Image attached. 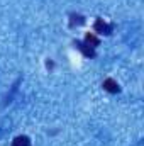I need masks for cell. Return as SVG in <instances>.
I'll return each instance as SVG.
<instances>
[{"instance_id": "6da1fadb", "label": "cell", "mask_w": 144, "mask_h": 146, "mask_svg": "<svg viewBox=\"0 0 144 146\" xmlns=\"http://www.w3.org/2000/svg\"><path fill=\"white\" fill-rule=\"evenodd\" d=\"M93 29H95L97 33H102V34H110V33H112V26L107 24L104 19H97L95 24H93Z\"/></svg>"}, {"instance_id": "7a4b0ae2", "label": "cell", "mask_w": 144, "mask_h": 146, "mask_svg": "<svg viewBox=\"0 0 144 146\" xmlns=\"http://www.w3.org/2000/svg\"><path fill=\"white\" fill-rule=\"evenodd\" d=\"M76 48L85 54V56H88V58H93L95 56V49L92 48V46H88V44H85V42H80V41H76Z\"/></svg>"}, {"instance_id": "3957f363", "label": "cell", "mask_w": 144, "mask_h": 146, "mask_svg": "<svg viewBox=\"0 0 144 146\" xmlns=\"http://www.w3.org/2000/svg\"><path fill=\"white\" fill-rule=\"evenodd\" d=\"M104 90H107L110 94H117L120 88H119V85H117V82L115 80H112V78H107V80H104Z\"/></svg>"}, {"instance_id": "277c9868", "label": "cell", "mask_w": 144, "mask_h": 146, "mask_svg": "<svg viewBox=\"0 0 144 146\" xmlns=\"http://www.w3.org/2000/svg\"><path fill=\"white\" fill-rule=\"evenodd\" d=\"M29 145H31V141H29L27 136H17L12 141V146H29Z\"/></svg>"}, {"instance_id": "5b68a950", "label": "cell", "mask_w": 144, "mask_h": 146, "mask_svg": "<svg viewBox=\"0 0 144 146\" xmlns=\"http://www.w3.org/2000/svg\"><path fill=\"white\" fill-rule=\"evenodd\" d=\"M98 37H95L93 34H87L85 36V44H88V46H92L93 49H95V46H98Z\"/></svg>"}]
</instances>
